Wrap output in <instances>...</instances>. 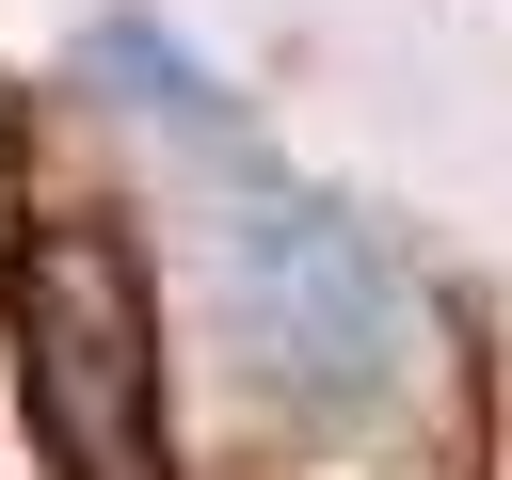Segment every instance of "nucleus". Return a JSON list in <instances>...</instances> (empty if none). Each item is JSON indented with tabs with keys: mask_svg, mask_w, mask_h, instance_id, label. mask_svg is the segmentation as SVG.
<instances>
[{
	"mask_svg": "<svg viewBox=\"0 0 512 480\" xmlns=\"http://www.w3.org/2000/svg\"><path fill=\"white\" fill-rule=\"evenodd\" d=\"M16 336H32V400L64 432L80 480H160V432H144V304H128V256L96 224H48L16 256Z\"/></svg>",
	"mask_w": 512,
	"mask_h": 480,
	"instance_id": "obj_1",
	"label": "nucleus"
}]
</instances>
